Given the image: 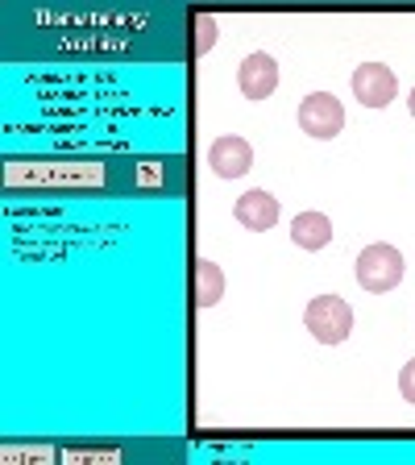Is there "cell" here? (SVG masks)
<instances>
[{"label":"cell","mask_w":415,"mask_h":465,"mask_svg":"<svg viewBox=\"0 0 415 465\" xmlns=\"http://www.w3.org/2000/svg\"><path fill=\"white\" fill-rule=\"evenodd\" d=\"M358 282L370 295H382V291H395L403 282V253L395 245H366L358 253Z\"/></svg>","instance_id":"1"},{"label":"cell","mask_w":415,"mask_h":465,"mask_svg":"<svg viewBox=\"0 0 415 465\" xmlns=\"http://www.w3.org/2000/svg\"><path fill=\"white\" fill-rule=\"evenodd\" d=\"M303 324H308V332L320 345H341L353 332V312H349V303L341 295H320V300L308 303Z\"/></svg>","instance_id":"2"},{"label":"cell","mask_w":415,"mask_h":465,"mask_svg":"<svg viewBox=\"0 0 415 465\" xmlns=\"http://www.w3.org/2000/svg\"><path fill=\"white\" fill-rule=\"evenodd\" d=\"M300 129L311 137H337L345 129V108L329 92H311L300 104Z\"/></svg>","instance_id":"3"},{"label":"cell","mask_w":415,"mask_h":465,"mask_svg":"<svg viewBox=\"0 0 415 465\" xmlns=\"http://www.w3.org/2000/svg\"><path fill=\"white\" fill-rule=\"evenodd\" d=\"M395 92H399V79H395V71L382 67V63H361V67L353 71V96L366 108H387L390 100H395Z\"/></svg>","instance_id":"4"},{"label":"cell","mask_w":415,"mask_h":465,"mask_svg":"<svg viewBox=\"0 0 415 465\" xmlns=\"http://www.w3.org/2000/svg\"><path fill=\"white\" fill-rule=\"evenodd\" d=\"M237 87H242V96L245 100H266L279 87V63H274L271 54H250L237 67Z\"/></svg>","instance_id":"5"},{"label":"cell","mask_w":415,"mask_h":465,"mask_svg":"<svg viewBox=\"0 0 415 465\" xmlns=\"http://www.w3.org/2000/svg\"><path fill=\"white\" fill-rule=\"evenodd\" d=\"M208 163L221 179H242L253 166V145L245 137H216L212 150H208Z\"/></svg>","instance_id":"6"},{"label":"cell","mask_w":415,"mask_h":465,"mask_svg":"<svg viewBox=\"0 0 415 465\" xmlns=\"http://www.w3.org/2000/svg\"><path fill=\"white\" fill-rule=\"evenodd\" d=\"M232 216H237V224H245L250 232H266V229H274V221H279V200H274L271 192H245V195H237V203H232Z\"/></svg>","instance_id":"7"},{"label":"cell","mask_w":415,"mask_h":465,"mask_svg":"<svg viewBox=\"0 0 415 465\" xmlns=\"http://www.w3.org/2000/svg\"><path fill=\"white\" fill-rule=\"evenodd\" d=\"M291 242L300 245V250H324L332 242V221L324 213H300L291 221Z\"/></svg>","instance_id":"8"},{"label":"cell","mask_w":415,"mask_h":465,"mask_svg":"<svg viewBox=\"0 0 415 465\" xmlns=\"http://www.w3.org/2000/svg\"><path fill=\"white\" fill-rule=\"evenodd\" d=\"M195 308H212L216 300L224 295V271L208 258H195V282H192Z\"/></svg>","instance_id":"9"},{"label":"cell","mask_w":415,"mask_h":465,"mask_svg":"<svg viewBox=\"0 0 415 465\" xmlns=\"http://www.w3.org/2000/svg\"><path fill=\"white\" fill-rule=\"evenodd\" d=\"M399 391H403L407 403H415V358L403 366V374H399Z\"/></svg>","instance_id":"10"},{"label":"cell","mask_w":415,"mask_h":465,"mask_svg":"<svg viewBox=\"0 0 415 465\" xmlns=\"http://www.w3.org/2000/svg\"><path fill=\"white\" fill-rule=\"evenodd\" d=\"M212 34H216V25H212L208 17H200V42H195V50H200V54L212 46Z\"/></svg>","instance_id":"11"},{"label":"cell","mask_w":415,"mask_h":465,"mask_svg":"<svg viewBox=\"0 0 415 465\" xmlns=\"http://www.w3.org/2000/svg\"><path fill=\"white\" fill-rule=\"evenodd\" d=\"M407 108H411V116H415V87H411V100H407Z\"/></svg>","instance_id":"12"}]
</instances>
